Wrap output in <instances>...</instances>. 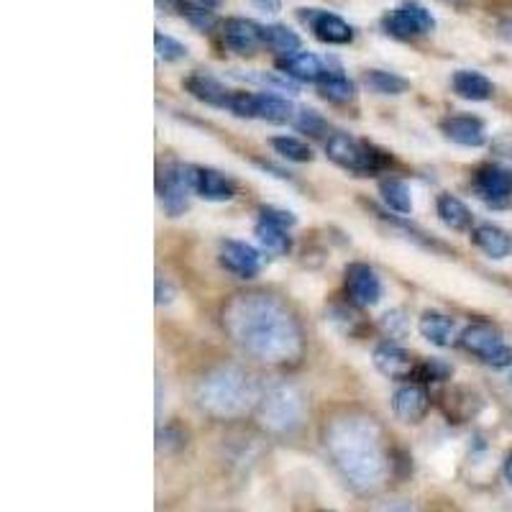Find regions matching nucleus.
<instances>
[{
  "label": "nucleus",
  "mask_w": 512,
  "mask_h": 512,
  "mask_svg": "<svg viewBox=\"0 0 512 512\" xmlns=\"http://www.w3.org/2000/svg\"><path fill=\"white\" fill-rule=\"evenodd\" d=\"M295 128L297 131H303V134H323V128H326V121L320 118L318 111H313V108H303V111L295 113Z\"/></svg>",
  "instance_id": "nucleus-33"
},
{
  "label": "nucleus",
  "mask_w": 512,
  "mask_h": 512,
  "mask_svg": "<svg viewBox=\"0 0 512 512\" xmlns=\"http://www.w3.org/2000/svg\"><path fill=\"white\" fill-rule=\"evenodd\" d=\"M259 213H262V221L264 223H272V226L292 228L297 223L295 213H290V210H282V208H272V205L262 208V210H259Z\"/></svg>",
  "instance_id": "nucleus-35"
},
{
  "label": "nucleus",
  "mask_w": 512,
  "mask_h": 512,
  "mask_svg": "<svg viewBox=\"0 0 512 512\" xmlns=\"http://www.w3.org/2000/svg\"><path fill=\"white\" fill-rule=\"evenodd\" d=\"M346 292L356 308H374L382 297V282L367 264H351L346 269Z\"/></svg>",
  "instance_id": "nucleus-10"
},
{
  "label": "nucleus",
  "mask_w": 512,
  "mask_h": 512,
  "mask_svg": "<svg viewBox=\"0 0 512 512\" xmlns=\"http://www.w3.org/2000/svg\"><path fill=\"white\" fill-rule=\"evenodd\" d=\"M318 90L320 95L331 103L341 105V103H349L354 98V85L346 75H341L338 70H326V75L320 77L318 82Z\"/></svg>",
  "instance_id": "nucleus-26"
},
{
  "label": "nucleus",
  "mask_w": 512,
  "mask_h": 512,
  "mask_svg": "<svg viewBox=\"0 0 512 512\" xmlns=\"http://www.w3.org/2000/svg\"><path fill=\"white\" fill-rule=\"evenodd\" d=\"M441 128H443V134H446V139H451L459 146H472V149H477V146H482L484 141H487L484 123L472 116L446 118Z\"/></svg>",
  "instance_id": "nucleus-19"
},
{
  "label": "nucleus",
  "mask_w": 512,
  "mask_h": 512,
  "mask_svg": "<svg viewBox=\"0 0 512 512\" xmlns=\"http://www.w3.org/2000/svg\"><path fill=\"white\" fill-rule=\"evenodd\" d=\"M195 400L213 418H239L256 400L254 382L239 367H218L200 379Z\"/></svg>",
  "instance_id": "nucleus-3"
},
{
  "label": "nucleus",
  "mask_w": 512,
  "mask_h": 512,
  "mask_svg": "<svg viewBox=\"0 0 512 512\" xmlns=\"http://www.w3.org/2000/svg\"><path fill=\"white\" fill-rule=\"evenodd\" d=\"M369 512H418V507L410 500H387L382 502V505L372 507Z\"/></svg>",
  "instance_id": "nucleus-37"
},
{
  "label": "nucleus",
  "mask_w": 512,
  "mask_h": 512,
  "mask_svg": "<svg viewBox=\"0 0 512 512\" xmlns=\"http://www.w3.org/2000/svg\"><path fill=\"white\" fill-rule=\"evenodd\" d=\"M459 344L464 346L469 354L479 356L484 364L489 367L502 369L512 367V349L505 344V338L497 328H492L489 323H472L461 331Z\"/></svg>",
  "instance_id": "nucleus-5"
},
{
  "label": "nucleus",
  "mask_w": 512,
  "mask_h": 512,
  "mask_svg": "<svg viewBox=\"0 0 512 512\" xmlns=\"http://www.w3.org/2000/svg\"><path fill=\"white\" fill-rule=\"evenodd\" d=\"M256 239H259L262 249H267L269 254H274V256L287 254L292 246L290 236H287V228L272 226V223H264V221L256 226Z\"/></svg>",
  "instance_id": "nucleus-30"
},
{
  "label": "nucleus",
  "mask_w": 512,
  "mask_h": 512,
  "mask_svg": "<svg viewBox=\"0 0 512 512\" xmlns=\"http://www.w3.org/2000/svg\"><path fill=\"white\" fill-rule=\"evenodd\" d=\"M185 88L195 100L205 105H216V108H228L233 95L223 82H218L216 77L203 75V72H192L185 80Z\"/></svg>",
  "instance_id": "nucleus-18"
},
{
  "label": "nucleus",
  "mask_w": 512,
  "mask_h": 512,
  "mask_svg": "<svg viewBox=\"0 0 512 512\" xmlns=\"http://www.w3.org/2000/svg\"><path fill=\"white\" fill-rule=\"evenodd\" d=\"M195 192L208 203H228L236 195V187L218 169L195 167Z\"/></svg>",
  "instance_id": "nucleus-16"
},
{
  "label": "nucleus",
  "mask_w": 512,
  "mask_h": 512,
  "mask_svg": "<svg viewBox=\"0 0 512 512\" xmlns=\"http://www.w3.org/2000/svg\"><path fill=\"white\" fill-rule=\"evenodd\" d=\"M456 3H459V0H456Z\"/></svg>",
  "instance_id": "nucleus-42"
},
{
  "label": "nucleus",
  "mask_w": 512,
  "mask_h": 512,
  "mask_svg": "<svg viewBox=\"0 0 512 512\" xmlns=\"http://www.w3.org/2000/svg\"><path fill=\"white\" fill-rule=\"evenodd\" d=\"M223 0H177L182 16L198 29H210L216 21V8L221 6Z\"/></svg>",
  "instance_id": "nucleus-25"
},
{
  "label": "nucleus",
  "mask_w": 512,
  "mask_h": 512,
  "mask_svg": "<svg viewBox=\"0 0 512 512\" xmlns=\"http://www.w3.org/2000/svg\"><path fill=\"white\" fill-rule=\"evenodd\" d=\"M326 154L338 164V167L356 172V175H367L377 169V154L351 139L349 134H331L326 141Z\"/></svg>",
  "instance_id": "nucleus-7"
},
{
  "label": "nucleus",
  "mask_w": 512,
  "mask_h": 512,
  "mask_svg": "<svg viewBox=\"0 0 512 512\" xmlns=\"http://www.w3.org/2000/svg\"><path fill=\"white\" fill-rule=\"evenodd\" d=\"M264 44L280 57H290V54L300 52V36L287 26H267L264 29Z\"/></svg>",
  "instance_id": "nucleus-29"
},
{
  "label": "nucleus",
  "mask_w": 512,
  "mask_h": 512,
  "mask_svg": "<svg viewBox=\"0 0 512 512\" xmlns=\"http://www.w3.org/2000/svg\"><path fill=\"white\" fill-rule=\"evenodd\" d=\"M474 190L489 205H507L512 198V175L502 167H482L474 177Z\"/></svg>",
  "instance_id": "nucleus-13"
},
{
  "label": "nucleus",
  "mask_w": 512,
  "mask_h": 512,
  "mask_svg": "<svg viewBox=\"0 0 512 512\" xmlns=\"http://www.w3.org/2000/svg\"><path fill=\"white\" fill-rule=\"evenodd\" d=\"M505 477H507V482L512 484V454L507 456V461H505Z\"/></svg>",
  "instance_id": "nucleus-41"
},
{
  "label": "nucleus",
  "mask_w": 512,
  "mask_h": 512,
  "mask_svg": "<svg viewBox=\"0 0 512 512\" xmlns=\"http://www.w3.org/2000/svg\"><path fill=\"white\" fill-rule=\"evenodd\" d=\"M175 300V290L167 280H157V305H169Z\"/></svg>",
  "instance_id": "nucleus-39"
},
{
  "label": "nucleus",
  "mask_w": 512,
  "mask_h": 512,
  "mask_svg": "<svg viewBox=\"0 0 512 512\" xmlns=\"http://www.w3.org/2000/svg\"><path fill=\"white\" fill-rule=\"evenodd\" d=\"M472 241L492 259H505L507 254L512 251V241L502 228L489 226V223H482L472 231Z\"/></svg>",
  "instance_id": "nucleus-22"
},
{
  "label": "nucleus",
  "mask_w": 512,
  "mask_h": 512,
  "mask_svg": "<svg viewBox=\"0 0 512 512\" xmlns=\"http://www.w3.org/2000/svg\"><path fill=\"white\" fill-rule=\"evenodd\" d=\"M428 392L420 384H402L392 397V410L402 423H420L428 413Z\"/></svg>",
  "instance_id": "nucleus-14"
},
{
  "label": "nucleus",
  "mask_w": 512,
  "mask_h": 512,
  "mask_svg": "<svg viewBox=\"0 0 512 512\" xmlns=\"http://www.w3.org/2000/svg\"><path fill=\"white\" fill-rule=\"evenodd\" d=\"M326 448L341 477L356 492H374L387 479L390 464L382 431L367 415H344L333 420L326 431Z\"/></svg>",
  "instance_id": "nucleus-2"
},
{
  "label": "nucleus",
  "mask_w": 512,
  "mask_h": 512,
  "mask_svg": "<svg viewBox=\"0 0 512 512\" xmlns=\"http://www.w3.org/2000/svg\"><path fill=\"white\" fill-rule=\"evenodd\" d=\"M256 118L269 123H290L295 121V105L282 95L262 93L256 95Z\"/></svg>",
  "instance_id": "nucleus-23"
},
{
  "label": "nucleus",
  "mask_w": 512,
  "mask_h": 512,
  "mask_svg": "<svg viewBox=\"0 0 512 512\" xmlns=\"http://www.w3.org/2000/svg\"><path fill=\"white\" fill-rule=\"evenodd\" d=\"M223 41L233 54L249 57L264 44V29L249 18H228L223 24Z\"/></svg>",
  "instance_id": "nucleus-11"
},
{
  "label": "nucleus",
  "mask_w": 512,
  "mask_h": 512,
  "mask_svg": "<svg viewBox=\"0 0 512 512\" xmlns=\"http://www.w3.org/2000/svg\"><path fill=\"white\" fill-rule=\"evenodd\" d=\"M223 326L241 349L269 364H285L303 351L295 315L269 295H239L223 310Z\"/></svg>",
  "instance_id": "nucleus-1"
},
{
  "label": "nucleus",
  "mask_w": 512,
  "mask_h": 512,
  "mask_svg": "<svg viewBox=\"0 0 512 512\" xmlns=\"http://www.w3.org/2000/svg\"><path fill=\"white\" fill-rule=\"evenodd\" d=\"M159 192H162V205L169 216H180L187 208L190 192H195V167H182L175 164L159 180Z\"/></svg>",
  "instance_id": "nucleus-8"
},
{
  "label": "nucleus",
  "mask_w": 512,
  "mask_h": 512,
  "mask_svg": "<svg viewBox=\"0 0 512 512\" xmlns=\"http://www.w3.org/2000/svg\"><path fill=\"white\" fill-rule=\"evenodd\" d=\"M297 16H300V21L313 31L315 39H320L323 44L344 47V44H351V39H354V29L346 24L344 18L336 16V13L320 11V8H300Z\"/></svg>",
  "instance_id": "nucleus-9"
},
{
  "label": "nucleus",
  "mask_w": 512,
  "mask_h": 512,
  "mask_svg": "<svg viewBox=\"0 0 512 512\" xmlns=\"http://www.w3.org/2000/svg\"><path fill=\"white\" fill-rule=\"evenodd\" d=\"M364 85L377 95H402L410 90V82L405 77L384 70H369L364 75Z\"/></svg>",
  "instance_id": "nucleus-27"
},
{
  "label": "nucleus",
  "mask_w": 512,
  "mask_h": 512,
  "mask_svg": "<svg viewBox=\"0 0 512 512\" xmlns=\"http://www.w3.org/2000/svg\"><path fill=\"white\" fill-rule=\"evenodd\" d=\"M154 47H157L159 59H164V62H180V59L187 57L185 44H180V41L172 39V36L162 34V31L154 34Z\"/></svg>",
  "instance_id": "nucleus-32"
},
{
  "label": "nucleus",
  "mask_w": 512,
  "mask_h": 512,
  "mask_svg": "<svg viewBox=\"0 0 512 512\" xmlns=\"http://www.w3.org/2000/svg\"><path fill=\"white\" fill-rule=\"evenodd\" d=\"M418 331L423 333V338H428L431 344L448 349L454 346L461 338V333L456 331V320L448 318V315L436 313V310H425L418 320Z\"/></svg>",
  "instance_id": "nucleus-17"
},
{
  "label": "nucleus",
  "mask_w": 512,
  "mask_h": 512,
  "mask_svg": "<svg viewBox=\"0 0 512 512\" xmlns=\"http://www.w3.org/2000/svg\"><path fill=\"white\" fill-rule=\"evenodd\" d=\"M451 85H454V93L464 100H474V103H482V100L492 98V82L482 75V72L474 70H459L451 77Z\"/></svg>",
  "instance_id": "nucleus-21"
},
{
  "label": "nucleus",
  "mask_w": 512,
  "mask_h": 512,
  "mask_svg": "<svg viewBox=\"0 0 512 512\" xmlns=\"http://www.w3.org/2000/svg\"><path fill=\"white\" fill-rule=\"evenodd\" d=\"M436 210L443 226H448L451 231H466V228L472 226V210L466 208L454 195H441Z\"/></svg>",
  "instance_id": "nucleus-24"
},
{
  "label": "nucleus",
  "mask_w": 512,
  "mask_h": 512,
  "mask_svg": "<svg viewBox=\"0 0 512 512\" xmlns=\"http://www.w3.org/2000/svg\"><path fill=\"white\" fill-rule=\"evenodd\" d=\"M374 367H377L379 374L390 379H405L413 374L415 361L413 356L405 349H400L397 344H379L372 354Z\"/></svg>",
  "instance_id": "nucleus-15"
},
{
  "label": "nucleus",
  "mask_w": 512,
  "mask_h": 512,
  "mask_svg": "<svg viewBox=\"0 0 512 512\" xmlns=\"http://www.w3.org/2000/svg\"><path fill=\"white\" fill-rule=\"evenodd\" d=\"M228 111L239 118H256V95L254 93H233Z\"/></svg>",
  "instance_id": "nucleus-34"
},
{
  "label": "nucleus",
  "mask_w": 512,
  "mask_h": 512,
  "mask_svg": "<svg viewBox=\"0 0 512 512\" xmlns=\"http://www.w3.org/2000/svg\"><path fill=\"white\" fill-rule=\"evenodd\" d=\"M277 67L295 82H320V77L326 75L323 62L310 52H295L290 57H280Z\"/></svg>",
  "instance_id": "nucleus-20"
},
{
  "label": "nucleus",
  "mask_w": 512,
  "mask_h": 512,
  "mask_svg": "<svg viewBox=\"0 0 512 512\" xmlns=\"http://www.w3.org/2000/svg\"><path fill=\"white\" fill-rule=\"evenodd\" d=\"M272 149L280 154V157L290 159V162H297V164H305V162H310V159H313L310 146L305 144V141L295 139V136H274Z\"/></svg>",
  "instance_id": "nucleus-31"
},
{
  "label": "nucleus",
  "mask_w": 512,
  "mask_h": 512,
  "mask_svg": "<svg viewBox=\"0 0 512 512\" xmlns=\"http://www.w3.org/2000/svg\"><path fill=\"white\" fill-rule=\"evenodd\" d=\"M382 26L387 34L397 36V39H415V36L431 34L436 29V18L415 0H405L382 18Z\"/></svg>",
  "instance_id": "nucleus-6"
},
{
  "label": "nucleus",
  "mask_w": 512,
  "mask_h": 512,
  "mask_svg": "<svg viewBox=\"0 0 512 512\" xmlns=\"http://www.w3.org/2000/svg\"><path fill=\"white\" fill-rule=\"evenodd\" d=\"M379 192H382L387 208L397 210V213H413V192L402 180H382Z\"/></svg>",
  "instance_id": "nucleus-28"
},
{
  "label": "nucleus",
  "mask_w": 512,
  "mask_h": 512,
  "mask_svg": "<svg viewBox=\"0 0 512 512\" xmlns=\"http://www.w3.org/2000/svg\"><path fill=\"white\" fill-rule=\"evenodd\" d=\"M423 374H425V379H433V382H441V379H446L448 374H451V369H448L446 364H443V361L431 359V361H428V364H425V367H423Z\"/></svg>",
  "instance_id": "nucleus-38"
},
{
  "label": "nucleus",
  "mask_w": 512,
  "mask_h": 512,
  "mask_svg": "<svg viewBox=\"0 0 512 512\" xmlns=\"http://www.w3.org/2000/svg\"><path fill=\"white\" fill-rule=\"evenodd\" d=\"M259 418L274 433H290L305 418L303 395L290 384H277L259 400Z\"/></svg>",
  "instance_id": "nucleus-4"
},
{
  "label": "nucleus",
  "mask_w": 512,
  "mask_h": 512,
  "mask_svg": "<svg viewBox=\"0 0 512 512\" xmlns=\"http://www.w3.org/2000/svg\"><path fill=\"white\" fill-rule=\"evenodd\" d=\"M259 11L264 13H280L282 11V0H251Z\"/></svg>",
  "instance_id": "nucleus-40"
},
{
  "label": "nucleus",
  "mask_w": 512,
  "mask_h": 512,
  "mask_svg": "<svg viewBox=\"0 0 512 512\" xmlns=\"http://www.w3.org/2000/svg\"><path fill=\"white\" fill-rule=\"evenodd\" d=\"M221 264L231 274L241 277V280H251L262 269V256H259L254 246L244 244V241H223Z\"/></svg>",
  "instance_id": "nucleus-12"
},
{
  "label": "nucleus",
  "mask_w": 512,
  "mask_h": 512,
  "mask_svg": "<svg viewBox=\"0 0 512 512\" xmlns=\"http://www.w3.org/2000/svg\"><path fill=\"white\" fill-rule=\"evenodd\" d=\"M382 328L390 336H402V333L408 331V318L402 310H390V313L382 315Z\"/></svg>",
  "instance_id": "nucleus-36"
}]
</instances>
